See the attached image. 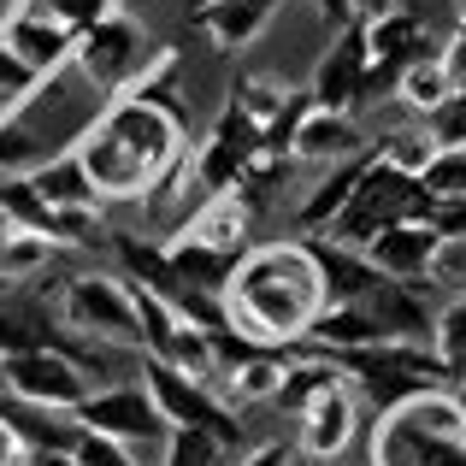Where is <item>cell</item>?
I'll use <instances>...</instances> for the list:
<instances>
[{
    "instance_id": "4316f807",
    "label": "cell",
    "mask_w": 466,
    "mask_h": 466,
    "mask_svg": "<svg viewBox=\"0 0 466 466\" xmlns=\"http://www.w3.org/2000/svg\"><path fill=\"white\" fill-rule=\"evenodd\" d=\"M449 95H455V83H449V71H443V59H437V54L420 59V66H408V71H401V83H396V101L408 106L413 118H431Z\"/></svg>"
},
{
    "instance_id": "44dd1931",
    "label": "cell",
    "mask_w": 466,
    "mask_h": 466,
    "mask_svg": "<svg viewBox=\"0 0 466 466\" xmlns=\"http://www.w3.org/2000/svg\"><path fill=\"white\" fill-rule=\"evenodd\" d=\"M24 177H30V189L42 195L54 213H66V207H101V195H95L89 171H83V159L71 154V148H66V154H47L42 166H30ZM59 242H66V237H59Z\"/></svg>"
},
{
    "instance_id": "8fae6325",
    "label": "cell",
    "mask_w": 466,
    "mask_h": 466,
    "mask_svg": "<svg viewBox=\"0 0 466 466\" xmlns=\"http://www.w3.org/2000/svg\"><path fill=\"white\" fill-rule=\"evenodd\" d=\"M260 154H266L260 130H254L248 118L225 101V106H218V118H213V130L201 137V148L189 154V177H195V189H207V195L242 189V177H248V166Z\"/></svg>"
},
{
    "instance_id": "9c48e42d",
    "label": "cell",
    "mask_w": 466,
    "mask_h": 466,
    "mask_svg": "<svg viewBox=\"0 0 466 466\" xmlns=\"http://www.w3.org/2000/svg\"><path fill=\"white\" fill-rule=\"evenodd\" d=\"M77 431H95V437H113V443H125L130 455L137 449H159L171 437L166 413L154 408V396L142 384H113V390H89V396L77 401Z\"/></svg>"
},
{
    "instance_id": "52a82bcc",
    "label": "cell",
    "mask_w": 466,
    "mask_h": 466,
    "mask_svg": "<svg viewBox=\"0 0 466 466\" xmlns=\"http://www.w3.org/2000/svg\"><path fill=\"white\" fill-rule=\"evenodd\" d=\"M148 54H154L148 30H142V24L130 18L125 6H118L113 18L89 24V30L77 35V47H71V66H77L83 83L118 95V89H130V83H137V71L148 66Z\"/></svg>"
},
{
    "instance_id": "8992f818",
    "label": "cell",
    "mask_w": 466,
    "mask_h": 466,
    "mask_svg": "<svg viewBox=\"0 0 466 466\" xmlns=\"http://www.w3.org/2000/svg\"><path fill=\"white\" fill-rule=\"evenodd\" d=\"M142 390H148L154 408L166 413V425H195V431H213L225 449L242 443L237 408H230L225 396H213V390H207V378H189V372H177V366L142 354Z\"/></svg>"
},
{
    "instance_id": "f546056e",
    "label": "cell",
    "mask_w": 466,
    "mask_h": 466,
    "mask_svg": "<svg viewBox=\"0 0 466 466\" xmlns=\"http://www.w3.org/2000/svg\"><path fill=\"white\" fill-rule=\"evenodd\" d=\"M384 166H396V171H408V177H425V166H431V154H437V142H431V130H396V137H384L372 148Z\"/></svg>"
},
{
    "instance_id": "e575fe53",
    "label": "cell",
    "mask_w": 466,
    "mask_h": 466,
    "mask_svg": "<svg viewBox=\"0 0 466 466\" xmlns=\"http://www.w3.org/2000/svg\"><path fill=\"white\" fill-rule=\"evenodd\" d=\"M420 183L431 195H466V148H437Z\"/></svg>"
},
{
    "instance_id": "7a4b0ae2",
    "label": "cell",
    "mask_w": 466,
    "mask_h": 466,
    "mask_svg": "<svg viewBox=\"0 0 466 466\" xmlns=\"http://www.w3.org/2000/svg\"><path fill=\"white\" fill-rule=\"evenodd\" d=\"M225 319L260 349H301L308 325L330 308L325 301V278H319V260L301 242H266V248H248L237 260L225 284Z\"/></svg>"
},
{
    "instance_id": "d6986e66",
    "label": "cell",
    "mask_w": 466,
    "mask_h": 466,
    "mask_svg": "<svg viewBox=\"0 0 466 466\" xmlns=\"http://www.w3.org/2000/svg\"><path fill=\"white\" fill-rule=\"evenodd\" d=\"M254 213H260V207H254L242 189H225V195H207V201L189 213L183 230L201 237V242H213V248L242 254V248H248V230H254Z\"/></svg>"
},
{
    "instance_id": "f6af8a7d",
    "label": "cell",
    "mask_w": 466,
    "mask_h": 466,
    "mask_svg": "<svg viewBox=\"0 0 466 466\" xmlns=\"http://www.w3.org/2000/svg\"><path fill=\"white\" fill-rule=\"evenodd\" d=\"M396 0H354V18H378V12H390Z\"/></svg>"
},
{
    "instance_id": "c3c4849f",
    "label": "cell",
    "mask_w": 466,
    "mask_h": 466,
    "mask_svg": "<svg viewBox=\"0 0 466 466\" xmlns=\"http://www.w3.org/2000/svg\"><path fill=\"white\" fill-rule=\"evenodd\" d=\"M6 230H12V225H6V218H0V242H6Z\"/></svg>"
},
{
    "instance_id": "bcb514c9",
    "label": "cell",
    "mask_w": 466,
    "mask_h": 466,
    "mask_svg": "<svg viewBox=\"0 0 466 466\" xmlns=\"http://www.w3.org/2000/svg\"><path fill=\"white\" fill-rule=\"evenodd\" d=\"M455 18H461V30H466V0H455Z\"/></svg>"
},
{
    "instance_id": "ab89813d",
    "label": "cell",
    "mask_w": 466,
    "mask_h": 466,
    "mask_svg": "<svg viewBox=\"0 0 466 466\" xmlns=\"http://www.w3.org/2000/svg\"><path fill=\"white\" fill-rule=\"evenodd\" d=\"M437 59H443V71H449V83L455 89H466V30H455L443 47H437Z\"/></svg>"
},
{
    "instance_id": "2e32d148",
    "label": "cell",
    "mask_w": 466,
    "mask_h": 466,
    "mask_svg": "<svg viewBox=\"0 0 466 466\" xmlns=\"http://www.w3.org/2000/svg\"><path fill=\"white\" fill-rule=\"evenodd\" d=\"M437 237H443V230H437L431 218H408V225L378 230V237L366 242V260H372L384 278H396V284H425V266H431Z\"/></svg>"
},
{
    "instance_id": "5b68a950",
    "label": "cell",
    "mask_w": 466,
    "mask_h": 466,
    "mask_svg": "<svg viewBox=\"0 0 466 466\" xmlns=\"http://www.w3.org/2000/svg\"><path fill=\"white\" fill-rule=\"evenodd\" d=\"M59 330L83 342H118V349H142V313L130 278L113 272H77L59 289Z\"/></svg>"
},
{
    "instance_id": "f907efd6",
    "label": "cell",
    "mask_w": 466,
    "mask_h": 466,
    "mask_svg": "<svg viewBox=\"0 0 466 466\" xmlns=\"http://www.w3.org/2000/svg\"><path fill=\"white\" fill-rule=\"evenodd\" d=\"M461 296H466V284H461Z\"/></svg>"
},
{
    "instance_id": "ee69618b",
    "label": "cell",
    "mask_w": 466,
    "mask_h": 466,
    "mask_svg": "<svg viewBox=\"0 0 466 466\" xmlns=\"http://www.w3.org/2000/svg\"><path fill=\"white\" fill-rule=\"evenodd\" d=\"M18 455H24V443H18V431H12L6 420H0V466H18Z\"/></svg>"
},
{
    "instance_id": "f35d334b",
    "label": "cell",
    "mask_w": 466,
    "mask_h": 466,
    "mask_svg": "<svg viewBox=\"0 0 466 466\" xmlns=\"http://www.w3.org/2000/svg\"><path fill=\"white\" fill-rule=\"evenodd\" d=\"M431 225L443 237H466V195H437L431 201Z\"/></svg>"
},
{
    "instance_id": "74e56055",
    "label": "cell",
    "mask_w": 466,
    "mask_h": 466,
    "mask_svg": "<svg viewBox=\"0 0 466 466\" xmlns=\"http://www.w3.org/2000/svg\"><path fill=\"white\" fill-rule=\"evenodd\" d=\"M77 466H142L137 455H130L125 443H113V437H95V431H77Z\"/></svg>"
},
{
    "instance_id": "4fadbf2b",
    "label": "cell",
    "mask_w": 466,
    "mask_h": 466,
    "mask_svg": "<svg viewBox=\"0 0 466 466\" xmlns=\"http://www.w3.org/2000/svg\"><path fill=\"white\" fill-rule=\"evenodd\" d=\"M308 248L319 260V278H325V301H330V308H366V301L390 284V278L366 260V248H349V242H337V237H308Z\"/></svg>"
},
{
    "instance_id": "b9f144b4",
    "label": "cell",
    "mask_w": 466,
    "mask_h": 466,
    "mask_svg": "<svg viewBox=\"0 0 466 466\" xmlns=\"http://www.w3.org/2000/svg\"><path fill=\"white\" fill-rule=\"evenodd\" d=\"M18 466H77V455L71 449H24Z\"/></svg>"
},
{
    "instance_id": "7402d4cb",
    "label": "cell",
    "mask_w": 466,
    "mask_h": 466,
    "mask_svg": "<svg viewBox=\"0 0 466 466\" xmlns=\"http://www.w3.org/2000/svg\"><path fill=\"white\" fill-rule=\"evenodd\" d=\"M337 384H349V372H342L330 354L301 349V360H289V366H284V384H278V396H272V401H278L284 413H296V420H301V408H308V401H319L325 390H337Z\"/></svg>"
},
{
    "instance_id": "ac0fdd59",
    "label": "cell",
    "mask_w": 466,
    "mask_h": 466,
    "mask_svg": "<svg viewBox=\"0 0 466 466\" xmlns=\"http://www.w3.org/2000/svg\"><path fill=\"white\" fill-rule=\"evenodd\" d=\"M366 154V137L354 125V113H325V106H308L289 130V159H319V166H337V159Z\"/></svg>"
},
{
    "instance_id": "603a6c76",
    "label": "cell",
    "mask_w": 466,
    "mask_h": 466,
    "mask_svg": "<svg viewBox=\"0 0 466 466\" xmlns=\"http://www.w3.org/2000/svg\"><path fill=\"white\" fill-rule=\"evenodd\" d=\"M0 420L18 431L24 449H77V420L54 408H30V401H0Z\"/></svg>"
},
{
    "instance_id": "8d00e7d4",
    "label": "cell",
    "mask_w": 466,
    "mask_h": 466,
    "mask_svg": "<svg viewBox=\"0 0 466 466\" xmlns=\"http://www.w3.org/2000/svg\"><path fill=\"white\" fill-rule=\"evenodd\" d=\"M42 12H54V18L66 24L71 35H83V30H89V24L113 18V12H118V0H54V6H42Z\"/></svg>"
},
{
    "instance_id": "836d02e7",
    "label": "cell",
    "mask_w": 466,
    "mask_h": 466,
    "mask_svg": "<svg viewBox=\"0 0 466 466\" xmlns=\"http://www.w3.org/2000/svg\"><path fill=\"white\" fill-rule=\"evenodd\" d=\"M425 284L455 289V296H461V284H466V237H437L431 266H425Z\"/></svg>"
},
{
    "instance_id": "7c38bea8",
    "label": "cell",
    "mask_w": 466,
    "mask_h": 466,
    "mask_svg": "<svg viewBox=\"0 0 466 466\" xmlns=\"http://www.w3.org/2000/svg\"><path fill=\"white\" fill-rule=\"evenodd\" d=\"M366 101V24H342L337 42L319 54L313 83H308V106H325V113H354Z\"/></svg>"
},
{
    "instance_id": "60d3db41",
    "label": "cell",
    "mask_w": 466,
    "mask_h": 466,
    "mask_svg": "<svg viewBox=\"0 0 466 466\" xmlns=\"http://www.w3.org/2000/svg\"><path fill=\"white\" fill-rule=\"evenodd\" d=\"M237 466H296V449L289 443H254Z\"/></svg>"
},
{
    "instance_id": "6da1fadb",
    "label": "cell",
    "mask_w": 466,
    "mask_h": 466,
    "mask_svg": "<svg viewBox=\"0 0 466 466\" xmlns=\"http://www.w3.org/2000/svg\"><path fill=\"white\" fill-rule=\"evenodd\" d=\"M101 201H142L171 195L189 177V125L177 101H137L113 95L89 130L71 142Z\"/></svg>"
},
{
    "instance_id": "ffe728a7",
    "label": "cell",
    "mask_w": 466,
    "mask_h": 466,
    "mask_svg": "<svg viewBox=\"0 0 466 466\" xmlns=\"http://www.w3.org/2000/svg\"><path fill=\"white\" fill-rule=\"evenodd\" d=\"M242 254H248V248H242ZM242 254H230V248H213V242L189 237V230H177V237L166 242V260H171V272H177L183 284L207 289V296H225V284H230V272H237V260H242Z\"/></svg>"
},
{
    "instance_id": "cb8c5ba5",
    "label": "cell",
    "mask_w": 466,
    "mask_h": 466,
    "mask_svg": "<svg viewBox=\"0 0 466 466\" xmlns=\"http://www.w3.org/2000/svg\"><path fill=\"white\" fill-rule=\"evenodd\" d=\"M301 101H308V89H289V83H278V77H242L237 89H230V106H237L254 130H272L278 118L296 113Z\"/></svg>"
},
{
    "instance_id": "484cf974",
    "label": "cell",
    "mask_w": 466,
    "mask_h": 466,
    "mask_svg": "<svg viewBox=\"0 0 466 466\" xmlns=\"http://www.w3.org/2000/svg\"><path fill=\"white\" fill-rule=\"evenodd\" d=\"M366 154H372V148H366ZM366 154H354V159H337V171H330V177L319 183V189L308 195V201H301V213H296V218H301V230H325L330 218L342 213V201L354 195V183H360V171H366Z\"/></svg>"
},
{
    "instance_id": "d4e9b609",
    "label": "cell",
    "mask_w": 466,
    "mask_h": 466,
    "mask_svg": "<svg viewBox=\"0 0 466 466\" xmlns=\"http://www.w3.org/2000/svg\"><path fill=\"white\" fill-rule=\"evenodd\" d=\"M284 349H260V354H248V360L237 366V372H225L218 384H225V401L230 408H254V401H272L278 396V384H284Z\"/></svg>"
},
{
    "instance_id": "7dc6e473",
    "label": "cell",
    "mask_w": 466,
    "mask_h": 466,
    "mask_svg": "<svg viewBox=\"0 0 466 466\" xmlns=\"http://www.w3.org/2000/svg\"><path fill=\"white\" fill-rule=\"evenodd\" d=\"M455 401H461V413H466V384H455Z\"/></svg>"
},
{
    "instance_id": "ba28073f",
    "label": "cell",
    "mask_w": 466,
    "mask_h": 466,
    "mask_svg": "<svg viewBox=\"0 0 466 466\" xmlns=\"http://www.w3.org/2000/svg\"><path fill=\"white\" fill-rule=\"evenodd\" d=\"M360 24H366V101H390L401 71L437 54L431 24L408 6H390L378 18H360Z\"/></svg>"
},
{
    "instance_id": "30bf717a",
    "label": "cell",
    "mask_w": 466,
    "mask_h": 466,
    "mask_svg": "<svg viewBox=\"0 0 466 466\" xmlns=\"http://www.w3.org/2000/svg\"><path fill=\"white\" fill-rule=\"evenodd\" d=\"M0 384L12 401L30 408H54V413H77V401L89 396V372L59 349H24L0 360Z\"/></svg>"
},
{
    "instance_id": "277c9868",
    "label": "cell",
    "mask_w": 466,
    "mask_h": 466,
    "mask_svg": "<svg viewBox=\"0 0 466 466\" xmlns=\"http://www.w3.org/2000/svg\"><path fill=\"white\" fill-rule=\"evenodd\" d=\"M431 201H437V195L425 189L420 177H408V171L384 166L378 154H366L360 183H354V195L342 201V213L330 218L325 230H330L337 242H349V248H366V242H372L378 230H390V225H408V218H431Z\"/></svg>"
},
{
    "instance_id": "e0dca14e",
    "label": "cell",
    "mask_w": 466,
    "mask_h": 466,
    "mask_svg": "<svg viewBox=\"0 0 466 466\" xmlns=\"http://www.w3.org/2000/svg\"><path fill=\"white\" fill-rule=\"evenodd\" d=\"M354 425H360V396H354V384H337L301 408V449L313 461H337L354 443Z\"/></svg>"
},
{
    "instance_id": "9a60e30c",
    "label": "cell",
    "mask_w": 466,
    "mask_h": 466,
    "mask_svg": "<svg viewBox=\"0 0 466 466\" xmlns=\"http://www.w3.org/2000/svg\"><path fill=\"white\" fill-rule=\"evenodd\" d=\"M278 0H207V6H189V30H201L218 54H242L266 35Z\"/></svg>"
},
{
    "instance_id": "5bb4252c",
    "label": "cell",
    "mask_w": 466,
    "mask_h": 466,
    "mask_svg": "<svg viewBox=\"0 0 466 466\" xmlns=\"http://www.w3.org/2000/svg\"><path fill=\"white\" fill-rule=\"evenodd\" d=\"M0 42H6L12 54H18V66L30 71L35 83H54L59 71L71 66V47H77V35H71L66 24L54 18V12L30 6V12H24V18L6 30V35H0Z\"/></svg>"
},
{
    "instance_id": "7bdbcfd3",
    "label": "cell",
    "mask_w": 466,
    "mask_h": 466,
    "mask_svg": "<svg viewBox=\"0 0 466 466\" xmlns=\"http://www.w3.org/2000/svg\"><path fill=\"white\" fill-rule=\"evenodd\" d=\"M319 18L330 24V30H342V24H354V0H313Z\"/></svg>"
},
{
    "instance_id": "681fc988",
    "label": "cell",
    "mask_w": 466,
    "mask_h": 466,
    "mask_svg": "<svg viewBox=\"0 0 466 466\" xmlns=\"http://www.w3.org/2000/svg\"><path fill=\"white\" fill-rule=\"evenodd\" d=\"M30 6H54V0H30Z\"/></svg>"
},
{
    "instance_id": "83f0119b",
    "label": "cell",
    "mask_w": 466,
    "mask_h": 466,
    "mask_svg": "<svg viewBox=\"0 0 466 466\" xmlns=\"http://www.w3.org/2000/svg\"><path fill=\"white\" fill-rule=\"evenodd\" d=\"M59 254L54 237H35V230H6V242H0V284H30L35 272H47V260Z\"/></svg>"
},
{
    "instance_id": "d6a6232c",
    "label": "cell",
    "mask_w": 466,
    "mask_h": 466,
    "mask_svg": "<svg viewBox=\"0 0 466 466\" xmlns=\"http://www.w3.org/2000/svg\"><path fill=\"white\" fill-rule=\"evenodd\" d=\"M42 89H47V83H35L30 71L18 66V54H12V47L0 42V101H6V113L18 118V113H24V106H30V101H35Z\"/></svg>"
},
{
    "instance_id": "3957f363",
    "label": "cell",
    "mask_w": 466,
    "mask_h": 466,
    "mask_svg": "<svg viewBox=\"0 0 466 466\" xmlns=\"http://www.w3.org/2000/svg\"><path fill=\"white\" fill-rule=\"evenodd\" d=\"M330 360L349 372L354 396H360L378 420L396 413L401 401L425 396V390H455L449 384V366L437 360L431 349H420L413 337H384V342H372V349H342V354H330Z\"/></svg>"
},
{
    "instance_id": "d590c367",
    "label": "cell",
    "mask_w": 466,
    "mask_h": 466,
    "mask_svg": "<svg viewBox=\"0 0 466 466\" xmlns=\"http://www.w3.org/2000/svg\"><path fill=\"white\" fill-rule=\"evenodd\" d=\"M425 130H431L437 148H466V89H455L443 106H437L431 118H425Z\"/></svg>"
},
{
    "instance_id": "4dcf8cb0",
    "label": "cell",
    "mask_w": 466,
    "mask_h": 466,
    "mask_svg": "<svg viewBox=\"0 0 466 466\" xmlns=\"http://www.w3.org/2000/svg\"><path fill=\"white\" fill-rule=\"evenodd\" d=\"M230 449L213 431H195V425H171L166 437V466H225Z\"/></svg>"
},
{
    "instance_id": "1f68e13d",
    "label": "cell",
    "mask_w": 466,
    "mask_h": 466,
    "mask_svg": "<svg viewBox=\"0 0 466 466\" xmlns=\"http://www.w3.org/2000/svg\"><path fill=\"white\" fill-rule=\"evenodd\" d=\"M42 137H30V130L12 118V125H0V177H24L30 166H42Z\"/></svg>"
},
{
    "instance_id": "f1b7e54d",
    "label": "cell",
    "mask_w": 466,
    "mask_h": 466,
    "mask_svg": "<svg viewBox=\"0 0 466 466\" xmlns=\"http://www.w3.org/2000/svg\"><path fill=\"white\" fill-rule=\"evenodd\" d=\"M431 354L449 366V384H466V296L431 319Z\"/></svg>"
}]
</instances>
